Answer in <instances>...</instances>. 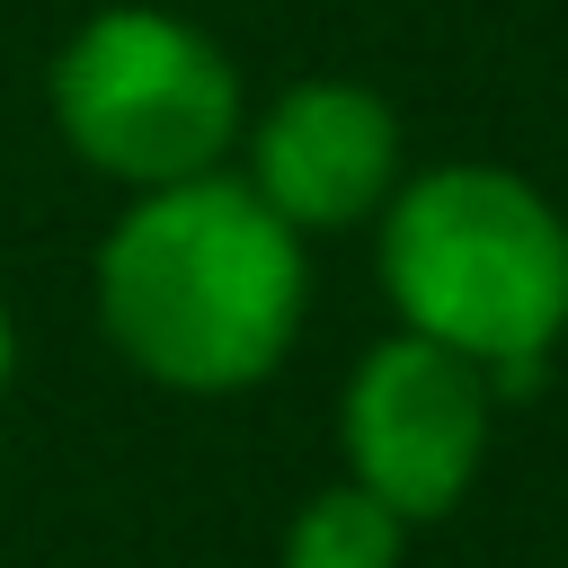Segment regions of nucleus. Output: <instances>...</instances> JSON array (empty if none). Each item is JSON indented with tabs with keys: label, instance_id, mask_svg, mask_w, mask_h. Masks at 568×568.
<instances>
[{
	"label": "nucleus",
	"instance_id": "obj_1",
	"mask_svg": "<svg viewBox=\"0 0 568 568\" xmlns=\"http://www.w3.org/2000/svg\"><path fill=\"white\" fill-rule=\"evenodd\" d=\"M302 231L222 169L142 186L98 248L115 355L169 390H248L302 328Z\"/></svg>",
	"mask_w": 568,
	"mask_h": 568
},
{
	"label": "nucleus",
	"instance_id": "obj_2",
	"mask_svg": "<svg viewBox=\"0 0 568 568\" xmlns=\"http://www.w3.org/2000/svg\"><path fill=\"white\" fill-rule=\"evenodd\" d=\"M382 284L417 337L488 364L497 382H532L568 328V222L515 169L453 160L390 186Z\"/></svg>",
	"mask_w": 568,
	"mask_h": 568
},
{
	"label": "nucleus",
	"instance_id": "obj_3",
	"mask_svg": "<svg viewBox=\"0 0 568 568\" xmlns=\"http://www.w3.org/2000/svg\"><path fill=\"white\" fill-rule=\"evenodd\" d=\"M53 124L89 169L169 186L222 169L240 142V71L204 27L169 9H98L53 53Z\"/></svg>",
	"mask_w": 568,
	"mask_h": 568
},
{
	"label": "nucleus",
	"instance_id": "obj_4",
	"mask_svg": "<svg viewBox=\"0 0 568 568\" xmlns=\"http://www.w3.org/2000/svg\"><path fill=\"white\" fill-rule=\"evenodd\" d=\"M346 462L408 524L453 515L488 462V364L417 328L382 337L346 382Z\"/></svg>",
	"mask_w": 568,
	"mask_h": 568
},
{
	"label": "nucleus",
	"instance_id": "obj_5",
	"mask_svg": "<svg viewBox=\"0 0 568 568\" xmlns=\"http://www.w3.org/2000/svg\"><path fill=\"white\" fill-rule=\"evenodd\" d=\"M248 186L293 231H346L399 186V115L355 80H302L257 115Z\"/></svg>",
	"mask_w": 568,
	"mask_h": 568
},
{
	"label": "nucleus",
	"instance_id": "obj_6",
	"mask_svg": "<svg viewBox=\"0 0 568 568\" xmlns=\"http://www.w3.org/2000/svg\"><path fill=\"white\" fill-rule=\"evenodd\" d=\"M399 541H408V515L382 506L364 479H337L293 515L284 568H399Z\"/></svg>",
	"mask_w": 568,
	"mask_h": 568
},
{
	"label": "nucleus",
	"instance_id": "obj_7",
	"mask_svg": "<svg viewBox=\"0 0 568 568\" xmlns=\"http://www.w3.org/2000/svg\"><path fill=\"white\" fill-rule=\"evenodd\" d=\"M9 364H18V328H9V302H0V382H9Z\"/></svg>",
	"mask_w": 568,
	"mask_h": 568
}]
</instances>
